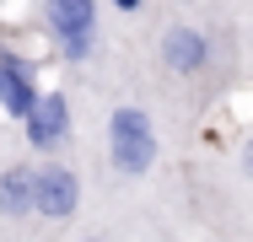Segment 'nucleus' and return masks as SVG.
Returning <instances> with one entry per match:
<instances>
[{"label":"nucleus","instance_id":"39448f33","mask_svg":"<svg viewBox=\"0 0 253 242\" xmlns=\"http://www.w3.org/2000/svg\"><path fill=\"white\" fill-rule=\"evenodd\" d=\"M27 215H38V167L33 161H5L0 167V221L22 226Z\"/></svg>","mask_w":253,"mask_h":242},{"label":"nucleus","instance_id":"f257e3e1","mask_svg":"<svg viewBox=\"0 0 253 242\" xmlns=\"http://www.w3.org/2000/svg\"><path fill=\"white\" fill-rule=\"evenodd\" d=\"M102 135H108L113 172H124V178H146L156 167V156H162V140H156V124L146 108H113Z\"/></svg>","mask_w":253,"mask_h":242},{"label":"nucleus","instance_id":"1a4fd4ad","mask_svg":"<svg viewBox=\"0 0 253 242\" xmlns=\"http://www.w3.org/2000/svg\"><path fill=\"white\" fill-rule=\"evenodd\" d=\"M81 242H108V237H81Z\"/></svg>","mask_w":253,"mask_h":242},{"label":"nucleus","instance_id":"0eeeda50","mask_svg":"<svg viewBox=\"0 0 253 242\" xmlns=\"http://www.w3.org/2000/svg\"><path fill=\"white\" fill-rule=\"evenodd\" d=\"M162 65L172 76H200L205 65H210V38H205L200 27H172L162 38Z\"/></svg>","mask_w":253,"mask_h":242},{"label":"nucleus","instance_id":"20e7f679","mask_svg":"<svg viewBox=\"0 0 253 242\" xmlns=\"http://www.w3.org/2000/svg\"><path fill=\"white\" fill-rule=\"evenodd\" d=\"M38 102H43V92H38L33 65H27L22 54H5V48H0V108H5L16 124H27Z\"/></svg>","mask_w":253,"mask_h":242},{"label":"nucleus","instance_id":"f03ea898","mask_svg":"<svg viewBox=\"0 0 253 242\" xmlns=\"http://www.w3.org/2000/svg\"><path fill=\"white\" fill-rule=\"evenodd\" d=\"M49 38L59 43L65 59H86L97 43V0H43Z\"/></svg>","mask_w":253,"mask_h":242},{"label":"nucleus","instance_id":"7ed1b4c3","mask_svg":"<svg viewBox=\"0 0 253 242\" xmlns=\"http://www.w3.org/2000/svg\"><path fill=\"white\" fill-rule=\"evenodd\" d=\"M81 210V178L70 161H38V221H70Z\"/></svg>","mask_w":253,"mask_h":242},{"label":"nucleus","instance_id":"6e6552de","mask_svg":"<svg viewBox=\"0 0 253 242\" xmlns=\"http://www.w3.org/2000/svg\"><path fill=\"white\" fill-rule=\"evenodd\" d=\"M113 5H119V11H140V0H113Z\"/></svg>","mask_w":253,"mask_h":242},{"label":"nucleus","instance_id":"423d86ee","mask_svg":"<svg viewBox=\"0 0 253 242\" xmlns=\"http://www.w3.org/2000/svg\"><path fill=\"white\" fill-rule=\"evenodd\" d=\"M22 135L33 151H59L70 140V97L65 92H43V102L33 108V119L22 124Z\"/></svg>","mask_w":253,"mask_h":242}]
</instances>
